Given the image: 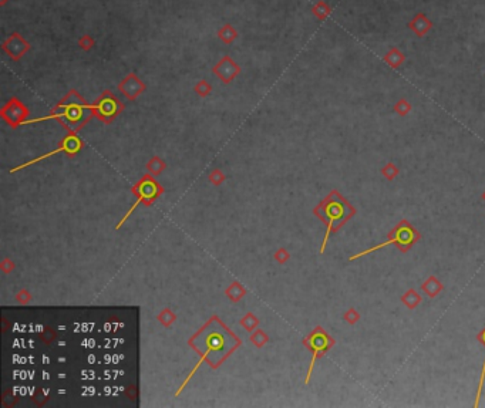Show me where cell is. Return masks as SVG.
Wrapping results in <instances>:
<instances>
[{"mask_svg": "<svg viewBox=\"0 0 485 408\" xmlns=\"http://www.w3.org/2000/svg\"><path fill=\"white\" fill-rule=\"evenodd\" d=\"M394 111L397 112L398 115H407V114L411 111L410 102H409L407 100L401 99L397 104L394 105Z\"/></svg>", "mask_w": 485, "mask_h": 408, "instance_id": "16", "label": "cell"}, {"mask_svg": "<svg viewBox=\"0 0 485 408\" xmlns=\"http://www.w3.org/2000/svg\"><path fill=\"white\" fill-rule=\"evenodd\" d=\"M409 29L417 36V37H424L431 29H433V22L428 19L423 12H418L410 22H409Z\"/></svg>", "mask_w": 485, "mask_h": 408, "instance_id": "9", "label": "cell"}, {"mask_svg": "<svg viewBox=\"0 0 485 408\" xmlns=\"http://www.w3.org/2000/svg\"><path fill=\"white\" fill-rule=\"evenodd\" d=\"M212 73L216 75L221 81L231 83L241 73V67H239V64L234 62V59L231 56H224L219 62L213 66Z\"/></svg>", "mask_w": 485, "mask_h": 408, "instance_id": "6", "label": "cell"}, {"mask_svg": "<svg viewBox=\"0 0 485 408\" xmlns=\"http://www.w3.org/2000/svg\"><path fill=\"white\" fill-rule=\"evenodd\" d=\"M9 0H0V6L3 7V6H6V3H7Z\"/></svg>", "mask_w": 485, "mask_h": 408, "instance_id": "17", "label": "cell"}, {"mask_svg": "<svg viewBox=\"0 0 485 408\" xmlns=\"http://www.w3.org/2000/svg\"><path fill=\"white\" fill-rule=\"evenodd\" d=\"M418 232L411 226L410 223L407 222V221H401V222L398 223L397 226L388 234V236H387V240H384L383 243H380V245H376V246H373V247H369L367 250H363V252H360V253H357V255H354V256H351L350 258V260H354V259H359V258H361V256H364V255H369V253H372V252H376V250H379V249H381V247H386V246H388V245H396V246L401 250V252H407L409 249H410L417 240H418Z\"/></svg>", "mask_w": 485, "mask_h": 408, "instance_id": "2", "label": "cell"}, {"mask_svg": "<svg viewBox=\"0 0 485 408\" xmlns=\"http://www.w3.org/2000/svg\"><path fill=\"white\" fill-rule=\"evenodd\" d=\"M195 91L198 93L201 97H207V96H209V94H211L212 87H211V84L208 83V81H205V80H201V81H198V83L195 84Z\"/></svg>", "mask_w": 485, "mask_h": 408, "instance_id": "15", "label": "cell"}, {"mask_svg": "<svg viewBox=\"0 0 485 408\" xmlns=\"http://www.w3.org/2000/svg\"><path fill=\"white\" fill-rule=\"evenodd\" d=\"M312 13L316 16V19L317 20H320V22H324L329 16H330V13H332V7L324 1V0H319L317 3H314L313 4V7H312Z\"/></svg>", "mask_w": 485, "mask_h": 408, "instance_id": "12", "label": "cell"}, {"mask_svg": "<svg viewBox=\"0 0 485 408\" xmlns=\"http://www.w3.org/2000/svg\"><path fill=\"white\" fill-rule=\"evenodd\" d=\"M118 88H120V91L124 94L127 99L136 100L139 94L144 93L145 84L139 80V77L137 74L130 73L127 77L123 78V81L120 83Z\"/></svg>", "mask_w": 485, "mask_h": 408, "instance_id": "8", "label": "cell"}, {"mask_svg": "<svg viewBox=\"0 0 485 408\" xmlns=\"http://www.w3.org/2000/svg\"><path fill=\"white\" fill-rule=\"evenodd\" d=\"M238 37L237 29L231 23L224 25L219 30H218V38L224 43V44H232Z\"/></svg>", "mask_w": 485, "mask_h": 408, "instance_id": "11", "label": "cell"}, {"mask_svg": "<svg viewBox=\"0 0 485 408\" xmlns=\"http://www.w3.org/2000/svg\"><path fill=\"white\" fill-rule=\"evenodd\" d=\"M333 339H330L327 334L324 333L322 329H316L313 333L311 334V337L306 340V344L311 347V350L313 351V357H312V363H311V369H309V373H308V378H306V383L309 381L311 378L312 370H313V364L314 361L317 360V357L323 356L324 353L333 346Z\"/></svg>", "mask_w": 485, "mask_h": 408, "instance_id": "3", "label": "cell"}, {"mask_svg": "<svg viewBox=\"0 0 485 408\" xmlns=\"http://www.w3.org/2000/svg\"><path fill=\"white\" fill-rule=\"evenodd\" d=\"M383 62L386 63L387 66H390L391 68H398L403 63L406 62V54L398 47H391L384 54Z\"/></svg>", "mask_w": 485, "mask_h": 408, "instance_id": "10", "label": "cell"}, {"mask_svg": "<svg viewBox=\"0 0 485 408\" xmlns=\"http://www.w3.org/2000/svg\"><path fill=\"white\" fill-rule=\"evenodd\" d=\"M29 115V111L25 105L17 99H12L1 110V117L12 127H17L19 124L25 123V118Z\"/></svg>", "mask_w": 485, "mask_h": 408, "instance_id": "7", "label": "cell"}, {"mask_svg": "<svg viewBox=\"0 0 485 408\" xmlns=\"http://www.w3.org/2000/svg\"><path fill=\"white\" fill-rule=\"evenodd\" d=\"M94 44H96V41H94V38L91 37L90 34H83L81 37L78 38V47L81 50H84V51H90V50L94 47Z\"/></svg>", "mask_w": 485, "mask_h": 408, "instance_id": "14", "label": "cell"}, {"mask_svg": "<svg viewBox=\"0 0 485 408\" xmlns=\"http://www.w3.org/2000/svg\"><path fill=\"white\" fill-rule=\"evenodd\" d=\"M1 50L12 59L13 62H17L30 50V43L26 38L22 37L19 33L14 32L3 41Z\"/></svg>", "mask_w": 485, "mask_h": 408, "instance_id": "5", "label": "cell"}, {"mask_svg": "<svg viewBox=\"0 0 485 408\" xmlns=\"http://www.w3.org/2000/svg\"><path fill=\"white\" fill-rule=\"evenodd\" d=\"M478 340L483 343L485 346V329L478 334ZM484 380H485V359H484V364H483V371H481V378H480V384H478V391H477V396H475V407L480 404V398H481V393H483V387H484Z\"/></svg>", "mask_w": 485, "mask_h": 408, "instance_id": "13", "label": "cell"}, {"mask_svg": "<svg viewBox=\"0 0 485 408\" xmlns=\"http://www.w3.org/2000/svg\"><path fill=\"white\" fill-rule=\"evenodd\" d=\"M354 212H356L354 208L337 191H333L319 205V208L316 209V213L327 225V231H326V235H324L323 245H322V250L320 252H324V246L327 243L329 235L332 232L337 231L343 223L347 222L348 219L354 215Z\"/></svg>", "mask_w": 485, "mask_h": 408, "instance_id": "1", "label": "cell"}, {"mask_svg": "<svg viewBox=\"0 0 485 408\" xmlns=\"http://www.w3.org/2000/svg\"><path fill=\"white\" fill-rule=\"evenodd\" d=\"M93 111L99 117L100 120L110 123L112 118H115V115L121 111V104L120 101L112 96L111 93H105L104 96H101V99L97 101V104L93 105Z\"/></svg>", "mask_w": 485, "mask_h": 408, "instance_id": "4", "label": "cell"}]
</instances>
